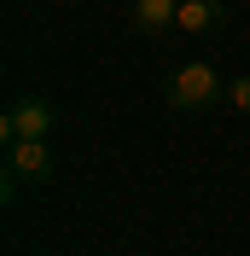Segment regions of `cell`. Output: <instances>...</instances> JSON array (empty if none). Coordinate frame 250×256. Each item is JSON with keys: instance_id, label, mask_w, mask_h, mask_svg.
<instances>
[{"instance_id": "8992f818", "label": "cell", "mask_w": 250, "mask_h": 256, "mask_svg": "<svg viewBox=\"0 0 250 256\" xmlns=\"http://www.w3.org/2000/svg\"><path fill=\"white\" fill-rule=\"evenodd\" d=\"M227 105H233L238 116H250V76H233V82H227Z\"/></svg>"}, {"instance_id": "277c9868", "label": "cell", "mask_w": 250, "mask_h": 256, "mask_svg": "<svg viewBox=\"0 0 250 256\" xmlns=\"http://www.w3.org/2000/svg\"><path fill=\"white\" fill-rule=\"evenodd\" d=\"M128 24L140 35H169L180 30V0H128Z\"/></svg>"}, {"instance_id": "5b68a950", "label": "cell", "mask_w": 250, "mask_h": 256, "mask_svg": "<svg viewBox=\"0 0 250 256\" xmlns=\"http://www.w3.org/2000/svg\"><path fill=\"white\" fill-rule=\"evenodd\" d=\"M227 24V0H180V35H216Z\"/></svg>"}, {"instance_id": "7a4b0ae2", "label": "cell", "mask_w": 250, "mask_h": 256, "mask_svg": "<svg viewBox=\"0 0 250 256\" xmlns=\"http://www.w3.org/2000/svg\"><path fill=\"white\" fill-rule=\"evenodd\" d=\"M58 175V152L47 140H12L6 146V175H0V198L18 204V192L24 186H47Z\"/></svg>"}, {"instance_id": "6da1fadb", "label": "cell", "mask_w": 250, "mask_h": 256, "mask_svg": "<svg viewBox=\"0 0 250 256\" xmlns=\"http://www.w3.org/2000/svg\"><path fill=\"white\" fill-rule=\"evenodd\" d=\"M163 99H169L180 116H204V111H216L221 99H227V88H221V70L210 58H180L163 76Z\"/></svg>"}, {"instance_id": "3957f363", "label": "cell", "mask_w": 250, "mask_h": 256, "mask_svg": "<svg viewBox=\"0 0 250 256\" xmlns=\"http://www.w3.org/2000/svg\"><path fill=\"white\" fill-rule=\"evenodd\" d=\"M52 128H58V105L47 94H18L0 116V146L12 140H52Z\"/></svg>"}]
</instances>
